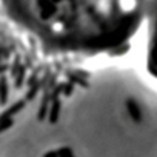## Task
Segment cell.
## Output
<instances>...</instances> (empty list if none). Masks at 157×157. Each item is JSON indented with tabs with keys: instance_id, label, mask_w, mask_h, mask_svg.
<instances>
[{
	"instance_id": "7a4b0ae2",
	"label": "cell",
	"mask_w": 157,
	"mask_h": 157,
	"mask_svg": "<svg viewBox=\"0 0 157 157\" xmlns=\"http://www.w3.org/2000/svg\"><path fill=\"white\" fill-rule=\"evenodd\" d=\"M146 19H148L146 66L149 72L157 78V0H148Z\"/></svg>"
},
{
	"instance_id": "6da1fadb",
	"label": "cell",
	"mask_w": 157,
	"mask_h": 157,
	"mask_svg": "<svg viewBox=\"0 0 157 157\" xmlns=\"http://www.w3.org/2000/svg\"><path fill=\"white\" fill-rule=\"evenodd\" d=\"M13 20L56 52L99 54L123 46L148 0H3Z\"/></svg>"
}]
</instances>
